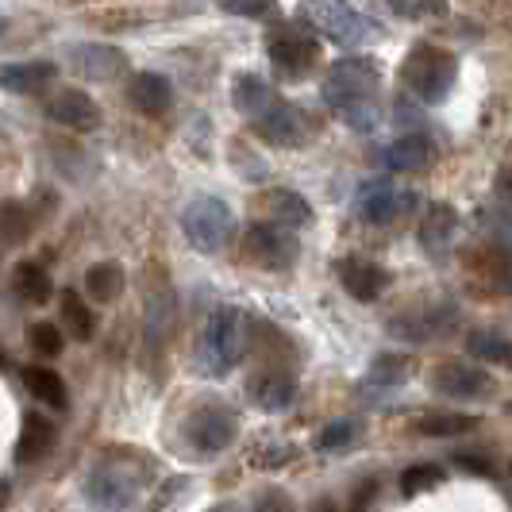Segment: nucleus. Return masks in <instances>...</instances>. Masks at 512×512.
Here are the masks:
<instances>
[{"label":"nucleus","instance_id":"obj_1","mask_svg":"<svg viewBox=\"0 0 512 512\" xmlns=\"http://www.w3.org/2000/svg\"><path fill=\"white\" fill-rule=\"evenodd\" d=\"M378 89L382 77L374 62L362 58H343L328 70L324 81V101L343 124H351L355 131H374L382 120V104H378Z\"/></svg>","mask_w":512,"mask_h":512},{"label":"nucleus","instance_id":"obj_2","mask_svg":"<svg viewBox=\"0 0 512 512\" xmlns=\"http://www.w3.org/2000/svg\"><path fill=\"white\" fill-rule=\"evenodd\" d=\"M247 347V320L239 308H216L208 316L205 332H201V347H197V366L208 378H224L231 374Z\"/></svg>","mask_w":512,"mask_h":512},{"label":"nucleus","instance_id":"obj_3","mask_svg":"<svg viewBox=\"0 0 512 512\" xmlns=\"http://www.w3.org/2000/svg\"><path fill=\"white\" fill-rule=\"evenodd\" d=\"M455 74H459L455 54H447L443 47H432V43L428 47H416L405 58V66H401V77H405L409 93L424 104L443 101L451 93V85H455Z\"/></svg>","mask_w":512,"mask_h":512},{"label":"nucleus","instance_id":"obj_4","mask_svg":"<svg viewBox=\"0 0 512 512\" xmlns=\"http://www.w3.org/2000/svg\"><path fill=\"white\" fill-rule=\"evenodd\" d=\"M305 20L320 35H328L332 43H370L382 35V27L374 24L370 16H362L351 0H301Z\"/></svg>","mask_w":512,"mask_h":512},{"label":"nucleus","instance_id":"obj_5","mask_svg":"<svg viewBox=\"0 0 512 512\" xmlns=\"http://www.w3.org/2000/svg\"><path fill=\"white\" fill-rule=\"evenodd\" d=\"M231 208L220 201V197H201V201H193V205L181 212V231H185V239L197 247V251H205V255H216L224 243L231 239Z\"/></svg>","mask_w":512,"mask_h":512},{"label":"nucleus","instance_id":"obj_6","mask_svg":"<svg viewBox=\"0 0 512 512\" xmlns=\"http://www.w3.org/2000/svg\"><path fill=\"white\" fill-rule=\"evenodd\" d=\"M416 205H420L416 189H409V185H401V181H393V178L366 181L359 189V212L370 224H378V228L401 224L405 216L416 212Z\"/></svg>","mask_w":512,"mask_h":512},{"label":"nucleus","instance_id":"obj_7","mask_svg":"<svg viewBox=\"0 0 512 512\" xmlns=\"http://www.w3.org/2000/svg\"><path fill=\"white\" fill-rule=\"evenodd\" d=\"M251 128H255L258 139H266L270 147H301V143H308L312 124H308V116L301 108H293L285 97H274L258 116H251Z\"/></svg>","mask_w":512,"mask_h":512},{"label":"nucleus","instance_id":"obj_8","mask_svg":"<svg viewBox=\"0 0 512 512\" xmlns=\"http://www.w3.org/2000/svg\"><path fill=\"white\" fill-rule=\"evenodd\" d=\"M139 478L124 470V462H104L93 470V478H89V501L104 512H124L135 505V497H139Z\"/></svg>","mask_w":512,"mask_h":512},{"label":"nucleus","instance_id":"obj_9","mask_svg":"<svg viewBox=\"0 0 512 512\" xmlns=\"http://www.w3.org/2000/svg\"><path fill=\"white\" fill-rule=\"evenodd\" d=\"M266 54H270V62L285 70L289 77H305L316 62H320V43L316 39H308L301 31H270L266 35Z\"/></svg>","mask_w":512,"mask_h":512},{"label":"nucleus","instance_id":"obj_10","mask_svg":"<svg viewBox=\"0 0 512 512\" xmlns=\"http://www.w3.org/2000/svg\"><path fill=\"white\" fill-rule=\"evenodd\" d=\"M247 255L255 258L258 266H266V270H285L297 258L293 231L278 228L270 220H258V224L247 228Z\"/></svg>","mask_w":512,"mask_h":512},{"label":"nucleus","instance_id":"obj_11","mask_svg":"<svg viewBox=\"0 0 512 512\" xmlns=\"http://www.w3.org/2000/svg\"><path fill=\"white\" fill-rule=\"evenodd\" d=\"M185 436L189 443L197 447V451H208V455H216V451H224L231 439H235V420H231L228 409H220V405H208V409H197L189 416V424H185Z\"/></svg>","mask_w":512,"mask_h":512},{"label":"nucleus","instance_id":"obj_12","mask_svg":"<svg viewBox=\"0 0 512 512\" xmlns=\"http://www.w3.org/2000/svg\"><path fill=\"white\" fill-rule=\"evenodd\" d=\"M70 66L89 81H116L120 74H128V54L104 43H77L66 51Z\"/></svg>","mask_w":512,"mask_h":512},{"label":"nucleus","instance_id":"obj_13","mask_svg":"<svg viewBox=\"0 0 512 512\" xmlns=\"http://www.w3.org/2000/svg\"><path fill=\"white\" fill-rule=\"evenodd\" d=\"M47 116H51L54 124H62V128H70V131L101 128V108H97V101H93L89 93H81V89H62V93H54L51 101H47Z\"/></svg>","mask_w":512,"mask_h":512},{"label":"nucleus","instance_id":"obj_14","mask_svg":"<svg viewBox=\"0 0 512 512\" xmlns=\"http://www.w3.org/2000/svg\"><path fill=\"white\" fill-rule=\"evenodd\" d=\"M436 389L443 397H455V401H482L489 397V382L486 370H478V366H466V362H443L436 370Z\"/></svg>","mask_w":512,"mask_h":512},{"label":"nucleus","instance_id":"obj_15","mask_svg":"<svg viewBox=\"0 0 512 512\" xmlns=\"http://www.w3.org/2000/svg\"><path fill=\"white\" fill-rule=\"evenodd\" d=\"M378 158H382L385 170H393V174H412V170L432 166V158H436V143H432L428 135H401V139L385 143Z\"/></svg>","mask_w":512,"mask_h":512},{"label":"nucleus","instance_id":"obj_16","mask_svg":"<svg viewBox=\"0 0 512 512\" xmlns=\"http://www.w3.org/2000/svg\"><path fill=\"white\" fill-rule=\"evenodd\" d=\"M405 374H409L405 355H382V359L366 370V378H362V385H359V401L362 405L385 401L389 393H397V389L405 385Z\"/></svg>","mask_w":512,"mask_h":512},{"label":"nucleus","instance_id":"obj_17","mask_svg":"<svg viewBox=\"0 0 512 512\" xmlns=\"http://www.w3.org/2000/svg\"><path fill=\"white\" fill-rule=\"evenodd\" d=\"M339 282L355 301H378L385 285H389V274L370 258H343L339 262Z\"/></svg>","mask_w":512,"mask_h":512},{"label":"nucleus","instance_id":"obj_18","mask_svg":"<svg viewBox=\"0 0 512 512\" xmlns=\"http://www.w3.org/2000/svg\"><path fill=\"white\" fill-rule=\"evenodd\" d=\"M459 239V212L451 205H432L420 220V247L428 255H447Z\"/></svg>","mask_w":512,"mask_h":512},{"label":"nucleus","instance_id":"obj_19","mask_svg":"<svg viewBox=\"0 0 512 512\" xmlns=\"http://www.w3.org/2000/svg\"><path fill=\"white\" fill-rule=\"evenodd\" d=\"M455 324V308H428V312H412V316H401L389 324V332L397 339H409V343H428V339H439Z\"/></svg>","mask_w":512,"mask_h":512},{"label":"nucleus","instance_id":"obj_20","mask_svg":"<svg viewBox=\"0 0 512 512\" xmlns=\"http://www.w3.org/2000/svg\"><path fill=\"white\" fill-rule=\"evenodd\" d=\"M54 74H58V70H54L51 62H12V66L0 70V85H4L8 93L39 97V93L51 89Z\"/></svg>","mask_w":512,"mask_h":512},{"label":"nucleus","instance_id":"obj_21","mask_svg":"<svg viewBox=\"0 0 512 512\" xmlns=\"http://www.w3.org/2000/svg\"><path fill=\"white\" fill-rule=\"evenodd\" d=\"M128 101L143 112V116H162L170 101H174V89H170V81L162 74H135L128 85Z\"/></svg>","mask_w":512,"mask_h":512},{"label":"nucleus","instance_id":"obj_22","mask_svg":"<svg viewBox=\"0 0 512 512\" xmlns=\"http://www.w3.org/2000/svg\"><path fill=\"white\" fill-rule=\"evenodd\" d=\"M266 212H270V224H278V228H285V231L308 228V224L316 220L312 205H308L301 193H293V189H270Z\"/></svg>","mask_w":512,"mask_h":512},{"label":"nucleus","instance_id":"obj_23","mask_svg":"<svg viewBox=\"0 0 512 512\" xmlns=\"http://www.w3.org/2000/svg\"><path fill=\"white\" fill-rule=\"evenodd\" d=\"M54 443V424L39 412H27L24 428H20V443H16V459L20 462H39Z\"/></svg>","mask_w":512,"mask_h":512},{"label":"nucleus","instance_id":"obj_24","mask_svg":"<svg viewBox=\"0 0 512 512\" xmlns=\"http://www.w3.org/2000/svg\"><path fill=\"white\" fill-rule=\"evenodd\" d=\"M293 393H297V385H293V378L282 374V370L258 374L255 385H251V397H255L262 409H270V412H282L285 405L293 401Z\"/></svg>","mask_w":512,"mask_h":512},{"label":"nucleus","instance_id":"obj_25","mask_svg":"<svg viewBox=\"0 0 512 512\" xmlns=\"http://www.w3.org/2000/svg\"><path fill=\"white\" fill-rule=\"evenodd\" d=\"M24 385L31 389V397H35V401H43V405H51V409H66V405H70L66 382H62L54 370H47V366H27Z\"/></svg>","mask_w":512,"mask_h":512},{"label":"nucleus","instance_id":"obj_26","mask_svg":"<svg viewBox=\"0 0 512 512\" xmlns=\"http://www.w3.org/2000/svg\"><path fill=\"white\" fill-rule=\"evenodd\" d=\"M274 97H282V93H278V89H270L262 77L247 74V77H239V81L231 85V101H235V108H239V112H247V120H251V116H258V112L274 101Z\"/></svg>","mask_w":512,"mask_h":512},{"label":"nucleus","instance_id":"obj_27","mask_svg":"<svg viewBox=\"0 0 512 512\" xmlns=\"http://www.w3.org/2000/svg\"><path fill=\"white\" fill-rule=\"evenodd\" d=\"M12 285L31 305H47L51 301V278H47V270L39 262H20L16 274H12Z\"/></svg>","mask_w":512,"mask_h":512},{"label":"nucleus","instance_id":"obj_28","mask_svg":"<svg viewBox=\"0 0 512 512\" xmlns=\"http://www.w3.org/2000/svg\"><path fill=\"white\" fill-rule=\"evenodd\" d=\"M420 436H439V439H455L474 432V416H462V412H428L412 424Z\"/></svg>","mask_w":512,"mask_h":512},{"label":"nucleus","instance_id":"obj_29","mask_svg":"<svg viewBox=\"0 0 512 512\" xmlns=\"http://www.w3.org/2000/svg\"><path fill=\"white\" fill-rule=\"evenodd\" d=\"M85 289L93 301H116L120 289H124V270L116 262H97L89 274H85Z\"/></svg>","mask_w":512,"mask_h":512},{"label":"nucleus","instance_id":"obj_30","mask_svg":"<svg viewBox=\"0 0 512 512\" xmlns=\"http://www.w3.org/2000/svg\"><path fill=\"white\" fill-rule=\"evenodd\" d=\"M466 351L474 355V359L482 362H493V366H505L512 355L509 339L501 332H493V328H482V332H470V339H466Z\"/></svg>","mask_w":512,"mask_h":512},{"label":"nucleus","instance_id":"obj_31","mask_svg":"<svg viewBox=\"0 0 512 512\" xmlns=\"http://www.w3.org/2000/svg\"><path fill=\"white\" fill-rule=\"evenodd\" d=\"M62 320H66L70 335H77V339H93V332H97L93 308L81 301L77 289H66V293H62Z\"/></svg>","mask_w":512,"mask_h":512},{"label":"nucleus","instance_id":"obj_32","mask_svg":"<svg viewBox=\"0 0 512 512\" xmlns=\"http://www.w3.org/2000/svg\"><path fill=\"white\" fill-rule=\"evenodd\" d=\"M439 482H443V470L432 466V462H424V466H409V470L401 474V493H405V497H420V493L436 489Z\"/></svg>","mask_w":512,"mask_h":512},{"label":"nucleus","instance_id":"obj_33","mask_svg":"<svg viewBox=\"0 0 512 512\" xmlns=\"http://www.w3.org/2000/svg\"><path fill=\"white\" fill-rule=\"evenodd\" d=\"M228 16H243V20H274L278 16V0H216Z\"/></svg>","mask_w":512,"mask_h":512},{"label":"nucleus","instance_id":"obj_34","mask_svg":"<svg viewBox=\"0 0 512 512\" xmlns=\"http://www.w3.org/2000/svg\"><path fill=\"white\" fill-rule=\"evenodd\" d=\"M355 439H359V424H355V420H335L332 428L320 436V447H324V451H335V455H343V451L355 447Z\"/></svg>","mask_w":512,"mask_h":512},{"label":"nucleus","instance_id":"obj_35","mask_svg":"<svg viewBox=\"0 0 512 512\" xmlns=\"http://www.w3.org/2000/svg\"><path fill=\"white\" fill-rule=\"evenodd\" d=\"M27 235L24 205H0V239L4 243H20Z\"/></svg>","mask_w":512,"mask_h":512},{"label":"nucleus","instance_id":"obj_36","mask_svg":"<svg viewBox=\"0 0 512 512\" xmlns=\"http://www.w3.org/2000/svg\"><path fill=\"white\" fill-rule=\"evenodd\" d=\"M31 347H35V355L54 359V355H62V332L54 324H35L31 328Z\"/></svg>","mask_w":512,"mask_h":512},{"label":"nucleus","instance_id":"obj_37","mask_svg":"<svg viewBox=\"0 0 512 512\" xmlns=\"http://www.w3.org/2000/svg\"><path fill=\"white\" fill-rule=\"evenodd\" d=\"M389 4H393L401 16H412V20H416V16H428V12H443L447 0H389Z\"/></svg>","mask_w":512,"mask_h":512},{"label":"nucleus","instance_id":"obj_38","mask_svg":"<svg viewBox=\"0 0 512 512\" xmlns=\"http://www.w3.org/2000/svg\"><path fill=\"white\" fill-rule=\"evenodd\" d=\"M455 466H459V470H474V474H482V478L493 474V462L478 459V455H455Z\"/></svg>","mask_w":512,"mask_h":512},{"label":"nucleus","instance_id":"obj_39","mask_svg":"<svg viewBox=\"0 0 512 512\" xmlns=\"http://www.w3.org/2000/svg\"><path fill=\"white\" fill-rule=\"evenodd\" d=\"M4 31H8V24H4V20H0V35H4Z\"/></svg>","mask_w":512,"mask_h":512}]
</instances>
